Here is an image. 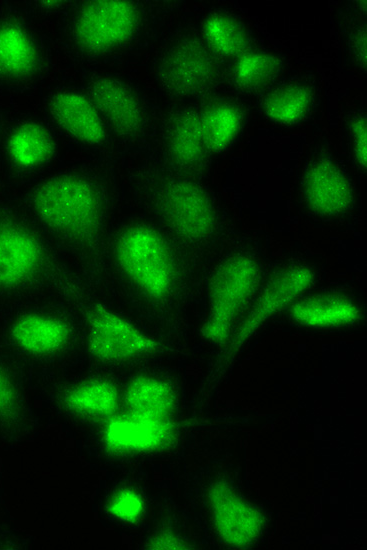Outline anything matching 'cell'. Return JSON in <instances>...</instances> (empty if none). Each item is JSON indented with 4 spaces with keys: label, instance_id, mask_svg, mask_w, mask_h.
I'll return each mask as SVG.
<instances>
[{
    "label": "cell",
    "instance_id": "3",
    "mask_svg": "<svg viewBox=\"0 0 367 550\" xmlns=\"http://www.w3.org/2000/svg\"><path fill=\"white\" fill-rule=\"evenodd\" d=\"M256 283V265L246 257L230 259L219 269L211 289L207 322L210 335L219 336L225 332L233 318L248 302Z\"/></svg>",
    "mask_w": 367,
    "mask_h": 550
},
{
    "label": "cell",
    "instance_id": "1",
    "mask_svg": "<svg viewBox=\"0 0 367 550\" xmlns=\"http://www.w3.org/2000/svg\"><path fill=\"white\" fill-rule=\"evenodd\" d=\"M34 204L48 226L72 236L92 232L101 212L95 187L75 175H62L43 183L35 193Z\"/></svg>",
    "mask_w": 367,
    "mask_h": 550
},
{
    "label": "cell",
    "instance_id": "5",
    "mask_svg": "<svg viewBox=\"0 0 367 550\" xmlns=\"http://www.w3.org/2000/svg\"><path fill=\"white\" fill-rule=\"evenodd\" d=\"M135 26V13L127 2L93 1L76 21V36L86 48L103 50L126 40Z\"/></svg>",
    "mask_w": 367,
    "mask_h": 550
},
{
    "label": "cell",
    "instance_id": "26",
    "mask_svg": "<svg viewBox=\"0 0 367 550\" xmlns=\"http://www.w3.org/2000/svg\"><path fill=\"white\" fill-rule=\"evenodd\" d=\"M14 401V388L10 378L0 367V411L8 409Z\"/></svg>",
    "mask_w": 367,
    "mask_h": 550
},
{
    "label": "cell",
    "instance_id": "11",
    "mask_svg": "<svg viewBox=\"0 0 367 550\" xmlns=\"http://www.w3.org/2000/svg\"><path fill=\"white\" fill-rule=\"evenodd\" d=\"M12 336L22 349L35 354H48L66 343L68 330L57 318L28 314L16 320Z\"/></svg>",
    "mask_w": 367,
    "mask_h": 550
},
{
    "label": "cell",
    "instance_id": "23",
    "mask_svg": "<svg viewBox=\"0 0 367 550\" xmlns=\"http://www.w3.org/2000/svg\"><path fill=\"white\" fill-rule=\"evenodd\" d=\"M303 105L304 98L297 92H290L276 98L270 108L274 116L290 119L300 113Z\"/></svg>",
    "mask_w": 367,
    "mask_h": 550
},
{
    "label": "cell",
    "instance_id": "21",
    "mask_svg": "<svg viewBox=\"0 0 367 550\" xmlns=\"http://www.w3.org/2000/svg\"><path fill=\"white\" fill-rule=\"evenodd\" d=\"M207 35L210 41L223 51H232L239 44V34L236 28L223 19L209 22Z\"/></svg>",
    "mask_w": 367,
    "mask_h": 550
},
{
    "label": "cell",
    "instance_id": "14",
    "mask_svg": "<svg viewBox=\"0 0 367 550\" xmlns=\"http://www.w3.org/2000/svg\"><path fill=\"white\" fill-rule=\"evenodd\" d=\"M293 315L298 321L308 325H336L354 320L357 309L345 299L314 298L297 304Z\"/></svg>",
    "mask_w": 367,
    "mask_h": 550
},
{
    "label": "cell",
    "instance_id": "7",
    "mask_svg": "<svg viewBox=\"0 0 367 550\" xmlns=\"http://www.w3.org/2000/svg\"><path fill=\"white\" fill-rule=\"evenodd\" d=\"M40 260V248L27 231L0 226V286H14L28 279Z\"/></svg>",
    "mask_w": 367,
    "mask_h": 550
},
{
    "label": "cell",
    "instance_id": "17",
    "mask_svg": "<svg viewBox=\"0 0 367 550\" xmlns=\"http://www.w3.org/2000/svg\"><path fill=\"white\" fill-rule=\"evenodd\" d=\"M127 402L135 413L158 417L169 407L171 394L162 382L144 378L131 384Z\"/></svg>",
    "mask_w": 367,
    "mask_h": 550
},
{
    "label": "cell",
    "instance_id": "12",
    "mask_svg": "<svg viewBox=\"0 0 367 550\" xmlns=\"http://www.w3.org/2000/svg\"><path fill=\"white\" fill-rule=\"evenodd\" d=\"M204 52L194 44H186L169 56L163 66L162 79L174 92L188 93L197 89L208 74Z\"/></svg>",
    "mask_w": 367,
    "mask_h": 550
},
{
    "label": "cell",
    "instance_id": "19",
    "mask_svg": "<svg viewBox=\"0 0 367 550\" xmlns=\"http://www.w3.org/2000/svg\"><path fill=\"white\" fill-rule=\"evenodd\" d=\"M203 137V129L195 118L190 116L181 118L171 136L174 155L184 163L194 162L201 154Z\"/></svg>",
    "mask_w": 367,
    "mask_h": 550
},
{
    "label": "cell",
    "instance_id": "18",
    "mask_svg": "<svg viewBox=\"0 0 367 550\" xmlns=\"http://www.w3.org/2000/svg\"><path fill=\"white\" fill-rule=\"evenodd\" d=\"M33 62L32 45L17 27L0 28V69L8 73L26 71Z\"/></svg>",
    "mask_w": 367,
    "mask_h": 550
},
{
    "label": "cell",
    "instance_id": "6",
    "mask_svg": "<svg viewBox=\"0 0 367 550\" xmlns=\"http://www.w3.org/2000/svg\"><path fill=\"white\" fill-rule=\"evenodd\" d=\"M162 209L169 225L180 236L201 241L212 229V213L206 197L193 185L176 182L162 197Z\"/></svg>",
    "mask_w": 367,
    "mask_h": 550
},
{
    "label": "cell",
    "instance_id": "25",
    "mask_svg": "<svg viewBox=\"0 0 367 550\" xmlns=\"http://www.w3.org/2000/svg\"><path fill=\"white\" fill-rule=\"evenodd\" d=\"M266 63L263 58L250 57L245 59L239 67V76L246 81H253L265 71Z\"/></svg>",
    "mask_w": 367,
    "mask_h": 550
},
{
    "label": "cell",
    "instance_id": "13",
    "mask_svg": "<svg viewBox=\"0 0 367 550\" xmlns=\"http://www.w3.org/2000/svg\"><path fill=\"white\" fill-rule=\"evenodd\" d=\"M306 194L310 203L324 212H336L347 203L348 189L344 178L334 167L322 164L309 171Z\"/></svg>",
    "mask_w": 367,
    "mask_h": 550
},
{
    "label": "cell",
    "instance_id": "20",
    "mask_svg": "<svg viewBox=\"0 0 367 550\" xmlns=\"http://www.w3.org/2000/svg\"><path fill=\"white\" fill-rule=\"evenodd\" d=\"M236 125V116L232 112L219 110L208 117L203 128L204 136L216 145L223 144L233 134Z\"/></svg>",
    "mask_w": 367,
    "mask_h": 550
},
{
    "label": "cell",
    "instance_id": "16",
    "mask_svg": "<svg viewBox=\"0 0 367 550\" xmlns=\"http://www.w3.org/2000/svg\"><path fill=\"white\" fill-rule=\"evenodd\" d=\"M69 406L85 414H106L117 403V393L112 385L104 381H90L74 388L67 397Z\"/></svg>",
    "mask_w": 367,
    "mask_h": 550
},
{
    "label": "cell",
    "instance_id": "24",
    "mask_svg": "<svg viewBox=\"0 0 367 550\" xmlns=\"http://www.w3.org/2000/svg\"><path fill=\"white\" fill-rule=\"evenodd\" d=\"M225 505L221 508L220 516L222 517V523L226 527H231L233 523L234 531L236 527H240L242 534H248L243 528L248 531L251 530L250 516L248 513H243L240 505H236L232 500L223 501Z\"/></svg>",
    "mask_w": 367,
    "mask_h": 550
},
{
    "label": "cell",
    "instance_id": "10",
    "mask_svg": "<svg viewBox=\"0 0 367 550\" xmlns=\"http://www.w3.org/2000/svg\"><path fill=\"white\" fill-rule=\"evenodd\" d=\"M165 435L159 417L133 412L115 418L106 429V442L115 450H139L158 444Z\"/></svg>",
    "mask_w": 367,
    "mask_h": 550
},
{
    "label": "cell",
    "instance_id": "15",
    "mask_svg": "<svg viewBox=\"0 0 367 550\" xmlns=\"http://www.w3.org/2000/svg\"><path fill=\"white\" fill-rule=\"evenodd\" d=\"M51 144L47 133L35 124L17 128L9 140V152L19 165L30 167L42 163L50 154Z\"/></svg>",
    "mask_w": 367,
    "mask_h": 550
},
{
    "label": "cell",
    "instance_id": "22",
    "mask_svg": "<svg viewBox=\"0 0 367 550\" xmlns=\"http://www.w3.org/2000/svg\"><path fill=\"white\" fill-rule=\"evenodd\" d=\"M142 502L139 496L131 491H123L112 499L110 504L111 513L125 521L135 519L141 512Z\"/></svg>",
    "mask_w": 367,
    "mask_h": 550
},
{
    "label": "cell",
    "instance_id": "4",
    "mask_svg": "<svg viewBox=\"0 0 367 550\" xmlns=\"http://www.w3.org/2000/svg\"><path fill=\"white\" fill-rule=\"evenodd\" d=\"M91 353L103 361L126 360L154 348V342L123 316L96 305L88 319Z\"/></svg>",
    "mask_w": 367,
    "mask_h": 550
},
{
    "label": "cell",
    "instance_id": "9",
    "mask_svg": "<svg viewBox=\"0 0 367 550\" xmlns=\"http://www.w3.org/2000/svg\"><path fill=\"white\" fill-rule=\"evenodd\" d=\"M102 114L123 134L133 132L140 120L137 102L129 90L113 79H98L90 91Z\"/></svg>",
    "mask_w": 367,
    "mask_h": 550
},
{
    "label": "cell",
    "instance_id": "8",
    "mask_svg": "<svg viewBox=\"0 0 367 550\" xmlns=\"http://www.w3.org/2000/svg\"><path fill=\"white\" fill-rule=\"evenodd\" d=\"M51 110L57 122L69 134L86 143H99L104 138L101 119L83 96L62 92L55 96Z\"/></svg>",
    "mask_w": 367,
    "mask_h": 550
},
{
    "label": "cell",
    "instance_id": "2",
    "mask_svg": "<svg viewBox=\"0 0 367 550\" xmlns=\"http://www.w3.org/2000/svg\"><path fill=\"white\" fill-rule=\"evenodd\" d=\"M118 264L132 285L153 299L167 297L176 282L175 266L169 248L153 230L133 227L116 243Z\"/></svg>",
    "mask_w": 367,
    "mask_h": 550
}]
</instances>
